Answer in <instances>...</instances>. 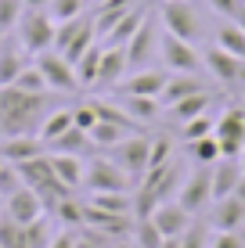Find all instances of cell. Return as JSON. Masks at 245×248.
Returning <instances> with one entry per match:
<instances>
[{"label": "cell", "mask_w": 245, "mask_h": 248, "mask_svg": "<svg viewBox=\"0 0 245 248\" xmlns=\"http://www.w3.org/2000/svg\"><path fill=\"white\" fill-rule=\"evenodd\" d=\"M177 202L195 216V212H206L213 205V176H209V166H198L191 176H184L180 191H177Z\"/></svg>", "instance_id": "8fae6325"}, {"label": "cell", "mask_w": 245, "mask_h": 248, "mask_svg": "<svg viewBox=\"0 0 245 248\" xmlns=\"http://www.w3.org/2000/svg\"><path fill=\"white\" fill-rule=\"evenodd\" d=\"M170 158H177L173 155V140L170 137H151V162H148V169L163 166V162H170Z\"/></svg>", "instance_id": "7bdbcfd3"}, {"label": "cell", "mask_w": 245, "mask_h": 248, "mask_svg": "<svg viewBox=\"0 0 245 248\" xmlns=\"http://www.w3.org/2000/svg\"><path fill=\"white\" fill-rule=\"evenodd\" d=\"M29 62L33 54L22 47V40L15 32H0V87H11Z\"/></svg>", "instance_id": "4fadbf2b"}, {"label": "cell", "mask_w": 245, "mask_h": 248, "mask_svg": "<svg viewBox=\"0 0 245 248\" xmlns=\"http://www.w3.org/2000/svg\"><path fill=\"white\" fill-rule=\"evenodd\" d=\"M0 212H4V194H0Z\"/></svg>", "instance_id": "db71d44e"}, {"label": "cell", "mask_w": 245, "mask_h": 248, "mask_svg": "<svg viewBox=\"0 0 245 248\" xmlns=\"http://www.w3.org/2000/svg\"><path fill=\"white\" fill-rule=\"evenodd\" d=\"M72 126H80V130H87V133L98 126V112H94V105H90V101H83V105L72 108Z\"/></svg>", "instance_id": "ee69618b"}, {"label": "cell", "mask_w": 245, "mask_h": 248, "mask_svg": "<svg viewBox=\"0 0 245 248\" xmlns=\"http://www.w3.org/2000/svg\"><path fill=\"white\" fill-rule=\"evenodd\" d=\"M22 11H25L22 0H0V32H15Z\"/></svg>", "instance_id": "ab89813d"}, {"label": "cell", "mask_w": 245, "mask_h": 248, "mask_svg": "<svg viewBox=\"0 0 245 248\" xmlns=\"http://www.w3.org/2000/svg\"><path fill=\"white\" fill-rule=\"evenodd\" d=\"M50 108L54 105H50L47 93H25L15 83L11 87H0V140L4 137L36 133Z\"/></svg>", "instance_id": "6da1fadb"}, {"label": "cell", "mask_w": 245, "mask_h": 248, "mask_svg": "<svg viewBox=\"0 0 245 248\" xmlns=\"http://www.w3.org/2000/svg\"><path fill=\"white\" fill-rule=\"evenodd\" d=\"M216 47H224L227 54H234V58L245 62V29L234 18H224L216 25Z\"/></svg>", "instance_id": "4316f807"}, {"label": "cell", "mask_w": 245, "mask_h": 248, "mask_svg": "<svg viewBox=\"0 0 245 248\" xmlns=\"http://www.w3.org/2000/svg\"><path fill=\"white\" fill-rule=\"evenodd\" d=\"M33 62H36V68L44 72L50 93H80L83 90L80 87V76H76V65L65 54H58V50H44V54H36Z\"/></svg>", "instance_id": "9c48e42d"}, {"label": "cell", "mask_w": 245, "mask_h": 248, "mask_svg": "<svg viewBox=\"0 0 245 248\" xmlns=\"http://www.w3.org/2000/svg\"><path fill=\"white\" fill-rule=\"evenodd\" d=\"M234 22H238V25H242V29H245V4L238 7V15H234Z\"/></svg>", "instance_id": "816d5d0a"}, {"label": "cell", "mask_w": 245, "mask_h": 248, "mask_svg": "<svg viewBox=\"0 0 245 248\" xmlns=\"http://www.w3.org/2000/svg\"><path fill=\"white\" fill-rule=\"evenodd\" d=\"M54 32H58V22L50 18L47 11H33V7H25L18 25H15V36L22 40V47L29 50L33 58L54 47Z\"/></svg>", "instance_id": "277c9868"}, {"label": "cell", "mask_w": 245, "mask_h": 248, "mask_svg": "<svg viewBox=\"0 0 245 248\" xmlns=\"http://www.w3.org/2000/svg\"><path fill=\"white\" fill-rule=\"evenodd\" d=\"M130 234H133V245H137V248H159V245L166 241V237L159 234V227L151 223V216H148V219H133V230H130Z\"/></svg>", "instance_id": "836d02e7"}, {"label": "cell", "mask_w": 245, "mask_h": 248, "mask_svg": "<svg viewBox=\"0 0 245 248\" xmlns=\"http://www.w3.org/2000/svg\"><path fill=\"white\" fill-rule=\"evenodd\" d=\"M101 47L105 44H90L87 50H83L80 58H76V76H80V87L87 90V87H94V79H98V62H101Z\"/></svg>", "instance_id": "1f68e13d"}, {"label": "cell", "mask_w": 245, "mask_h": 248, "mask_svg": "<svg viewBox=\"0 0 245 248\" xmlns=\"http://www.w3.org/2000/svg\"><path fill=\"white\" fill-rule=\"evenodd\" d=\"M47 144L40 140L36 133H25V137H4L0 140V158L11 162V166H18V162H29L36 155H44Z\"/></svg>", "instance_id": "ffe728a7"}, {"label": "cell", "mask_w": 245, "mask_h": 248, "mask_svg": "<svg viewBox=\"0 0 245 248\" xmlns=\"http://www.w3.org/2000/svg\"><path fill=\"white\" fill-rule=\"evenodd\" d=\"M206 4H209V11L220 15V18H234V15H238V7L245 4V0H206Z\"/></svg>", "instance_id": "bcb514c9"}, {"label": "cell", "mask_w": 245, "mask_h": 248, "mask_svg": "<svg viewBox=\"0 0 245 248\" xmlns=\"http://www.w3.org/2000/svg\"><path fill=\"white\" fill-rule=\"evenodd\" d=\"M242 90H245V87H242Z\"/></svg>", "instance_id": "9f6ffc18"}, {"label": "cell", "mask_w": 245, "mask_h": 248, "mask_svg": "<svg viewBox=\"0 0 245 248\" xmlns=\"http://www.w3.org/2000/svg\"><path fill=\"white\" fill-rule=\"evenodd\" d=\"M72 126V108H50V112L44 115V123H40V130H36V137L44 144H50V140H58V137H62L65 130H69Z\"/></svg>", "instance_id": "83f0119b"}, {"label": "cell", "mask_w": 245, "mask_h": 248, "mask_svg": "<svg viewBox=\"0 0 245 248\" xmlns=\"http://www.w3.org/2000/svg\"><path fill=\"white\" fill-rule=\"evenodd\" d=\"M83 187H87L90 194H98V191H133V187H137V180H133V176L126 173V169H123L115 158L94 155V158H87Z\"/></svg>", "instance_id": "3957f363"}, {"label": "cell", "mask_w": 245, "mask_h": 248, "mask_svg": "<svg viewBox=\"0 0 245 248\" xmlns=\"http://www.w3.org/2000/svg\"><path fill=\"white\" fill-rule=\"evenodd\" d=\"M202 62H206V72L213 76L220 87H245V62L234 54H227L224 47H209L206 54H202Z\"/></svg>", "instance_id": "7c38bea8"}, {"label": "cell", "mask_w": 245, "mask_h": 248, "mask_svg": "<svg viewBox=\"0 0 245 248\" xmlns=\"http://www.w3.org/2000/svg\"><path fill=\"white\" fill-rule=\"evenodd\" d=\"M133 130H126V126H119V123H108V119H98V126L90 130V144L94 148H101V151H108V148H115L119 140H126Z\"/></svg>", "instance_id": "f1b7e54d"}, {"label": "cell", "mask_w": 245, "mask_h": 248, "mask_svg": "<svg viewBox=\"0 0 245 248\" xmlns=\"http://www.w3.org/2000/svg\"><path fill=\"white\" fill-rule=\"evenodd\" d=\"M234 194H238V198L245 202V176H242V180H238V187H234Z\"/></svg>", "instance_id": "f907efd6"}, {"label": "cell", "mask_w": 245, "mask_h": 248, "mask_svg": "<svg viewBox=\"0 0 245 248\" xmlns=\"http://www.w3.org/2000/svg\"><path fill=\"white\" fill-rule=\"evenodd\" d=\"M209 248H245V230H216Z\"/></svg>", "instance_id": "f6af8a7d"}, {"label": "cell", "mask_w": 245, "mask_h": 248, "mask_svg": "<svg viewBox=\"0 0 245 248\" xmlns=\"http://www.w3.org/2000/svg\"><path fill=\"white\" fill-rule=\"evenodd\" d=\"M213 137L224 158H238L245 151V105H227L213 123Z\"/></svg>", "instance_id": "ba28073f"}, {"label": "cell", "mask_w": 245, "mask_h": 248, "mask_svg": "<svg viewBox=\"0 0 245 248\" xmlns=\"http://www.w3.org/2000/svg\"><path fill=\"white\" fill-rule=\"evenodd\" d=\"M166 79H170V68H137V72L123 76L119 83V93H137V97H159L166 87Z\"/></svg>", "instance_id": "2e32d148"}, {"label": "cell", "mask_w": 245, "mask_h": 248, "mask_svg": "<svg viewBox=\"0 0 245 248\" xmlns=\"http://www.w3.org/2000/svg\"><path fill=\"white\" fill-rule=\"evenodd\" d=\"M87 205L101 212H115V216H133V191H98L87 198Z\"/></svg>", "instance_id": "d4e9b609"}, {"label": "cell", "mask_w": 245, "mask_h": 248, "mask_svg": "<svg viewBox=\"0 0 245 248\" xmlns=\"http://www.w3.org/2000/svg\"><path fill=\"white\" fill-rule=\"evenodd\" d=\"M94 15H80V18H69V22H58V32H54V47L58 54H65L69 62H76V58L83 54L90 44H94Z\"/></svg>", "instance_id": "8992f818"}, {"label": "cell", "mask_w": 245, "mask_h": 248, "mask_svg": "<svg viewBox=\"0 0 245 248\" xmlns=\"http://www.w3.org/2000/svg\"><path fill=\"white\" fill-rule=\"evenodd\" d=\"M206 223L213 230H245V202L238 198V194L216 198L206 209Z\"/></svg>", "instance_id": "9a60e30c"}, {"label": "cell", "mask_w": 245, "mask_h": 248, "mask_svg": "<svg viewBox=\"0 0 245 248\" xmlns=\"http://www.w3.org/2000/svg\"><path fill=\"white\" fill-rule=\"evenodd\" d=\"M0 248H25V230L7 216H0Z\"/></svg>", "instance_id": "f35d334b"}, {"label": "cell", "mask_w": 245, "mask_h": 248, "mask_svg": "<svg viewBox=\"0 0 245 248\" xmlns=\"http://www.w3.org/2000/svg\"><path fill=\"white\" fill-rule=\"evenodd\" d=\"M87 148H94V144H90V133L80 130V126H69L58 140L47 144V151H65V155H83Z\"/></svg>", "instance_id": "f546056e"}, {"label": "cell", "mask_w": 245, "mask_h": 248, "mask_svg": "<svg viewBox=\"0 0 245 248\" xmlns=\"http://www.w3.org/2000/svg\"><path fill=\"white\" fill-rule=\"evenodd\" d=\"M191 212L184 209L177 198H170V202H163V205H155V212H151V223L159 227V234L163 237H180L184 230L191 227Z\"/></svg>", "instance_id": "e0dca14e"}, {"label": "cell", "mask_w": 245, "mask_h": 248, "mask_svg": "<svg viewBox=\"0 0 245 248\" xmlns=\"http://www.w3.org/2000/svg\"><path fill=\"white\" fill-rule=\"evenodd\" d=\"M0 216H7L18 227H25V223H36L40 216H47V209H44V202H40V194L33 191V187H18V191L4 202V212H0Z\"/></svg>", "instance_id": "5bb4252c"}, {"label": "cell", "mask_w": 245, "mask_h": 248, "mask_svg": "<svg viewBox=\"0 0 245 248\" xmlns=\"http://www.w3.org/2000/svg\"><path fill=\"white\" fill-rule=\"evenodd\" d=\"M105 155L119 162L133 180H141V176L148 173V162H151V137L148 133H130L126 140L115 144V148H108Z\"/></svg>", "instance_id": "30bf717a"}, {"label": "cell", "mask_w": 245, "mask_h": 248, "mask_svg": "<svg viewBox=\"0 0 245 248\" xmlns=\"http://www.w3.org/2000/svg\"><path fill=\"white\" fill-rule=\"evenodd\" d=\"M18 187H25V184H22V176H18V166L4 162V166H0V194H4V202L11 198Z\"/></svg>", "instance_id": "b9f144b4"}, {"label": "cell", "mask_w": 245, "mask_h": 248, "mask_svg": "<svg viewBox=\"0 0 245 248\" xmlns=\"http://www.w3.org/2000/svg\"><path fill=\"white\" fill-rule=\"evenodd\" d=\"M145 15H148L145 7H130V11H126L123 18H119V22L112 25V29L105 32V44H108V47H126V40H130L133 32H137V25L145 22Z\"/></svg>", "instance_id": "484cf974"}, {"label": "cell", "mask_w": 245, "mask_h": 248, "mask_svg": "<svg viewBox=\"0 0 245 248\" xmlns=\"http://www.w3.org/2000/svg\"><path fill=\"white\" fill-rule=\"evenodd\" d=\"M213 101H216V93L202 90V93H191V97H184V101H177V105L163 108V112L170 115L177 126H180V123H188V119H198V115H206L209 108H213Z\"/></svg>", "instance_id": "603a6c76"}, {"label": "cell", "mask_w": 245, "mask_h": 248, "mask_svg": "<svg viewBox=\"0 0 245 248\" xmlns=\"http://www.w3.org/2000/svg\"><path fill=\"white\" fill-rule=\"evenodd\" d=\"M213 123H216L213 112H206V115H198V119H188V123H180V140L188 144V140H198V137H209V133H213Z\"/></svg>", "instance_id": "8d00e7d4"}, {"label": "cell", "mask_w": 245, "mask_h": 248, "mask_svg": "<svg viewBox=\"0 0 245 248\" xmlns=\"http://www.w3.org/2000/svg\"><path fill=\"white\" fill-rule=\"evenodd\" d=\"M115 105L123 108L126 115L133 119L137 126H148L155 123L159 115H163V105H159V97H137V93H115Z\"/></svg>", "instance_id": "7402d4cb"}, {"label": "cell", "mask_w": 245, "mask_h": 248, "mask_svg": "<svg viewBox=\"0 0 245 248\" xmlns=\"http://www.w3.org/2000/svg\"><path fill=\"white\" fill-rule=\"evenodd\" d=\"M54 216L62 219V223L69 227V230H80V227H83V205H80V202H72V198H65V202L54 209Z\"/></svg>", "instance_id": "60d3db41"}, {"label": "cell", "mask_w": 245, "mask_h": 248, "mask_svg": "<svg viewBox=\"0 0 245 248\" xmlns=\"http://www.w3.org/2000/svg\"><path fill=\"white\" fill-rule=\"evenodd\" d=\"M159 62L170 72H195V76L206 72V62H202L198 47L173 36V32H166V29H163V40H159Z\"/></svg>", "instance_id": "52a82bcc"}, {"label": "cell", "mask_w": 245, "mask_h": 248, "mask_svg": "<svg viewBox=\"0 0 245 248\" xmlns=\"http://www.w3.org/2000/svg\"><path fill=\"white\" fill-rule=\"evenodd\" d=\"M22 4H25V7H33V11H47L50 0H22Z\"/></svg>", "instance_id": "c3c4849f"}, {"label": "cell", "mask_w": 245, "mask_h": 248, "mask_svg": "<svg viewBox=\"0 0 245 248\" xmlns=\"http://www.w3.org/2000/svg\"><path fill=\"white\" fill-rule=\"evenodd\" d=\"M22 230H25V248H47L50 237H54V230H50L47 216H40L36 223H25Z\"/></svg>", "instance_id": "74e56055"}, {"label": "cell", "mask_w": 245, "mask_h": 248, "mask_svg": "<svg viewBox=\"0 0 245 248\" xmlns=\"http://www.w3.org/2000/svg\"><path fill=\"white\" fill-rule=\"evenodd\" d=\"M188 148V158L195 162V166H216L224 155H220V144H216V137H198V140H188L184 144Z\"/></svg>", "instance_id": "4dcf8cb0"}, {"label": "cell", "mask_w": 245, "mask_h": 248, "mask_svg": "<svg viewBox=\"0 0 245 248\" xmlns=\"http://www.w3.org/2000/svg\"><path fill=\"white\" fill-rule=\"evenodd\" d=\"M159 248H180V237H166V241L159 245Z\"/></svg>", "instance_id": "681fc988"}, {"label": "cell", "mask_w": 245, "mask_h": 248, "mask_svg": "<svg viewBox=\"0 0 245 248\" xmlns=\"http://www.w3.org/2000/svg\"><path fill=\"white\" fill-rule=\"evenodd\" d=\"M0 166H4V158H0Z\"/></svg>", "instance_id": "11a10c76"}, {"label": "cell", "mask_w": 245, "mask_h": 248, "mask_svg": "<svg viewBox=\"0 0 245 248\" xmlns=\"http://www.w3.org/2000/svg\"><path fill=\"white\" fill-rule=\"evenodd\" d=\"M15 87L25 90V93H50V87H47V79H44V72L36 68V62H29V65H25L22 72H18Z\"/></svg>", "instance_id": "e575fe53"}, {"label": "cell", "mask_w": 245, "mask_h": 248, "mask_svg": "<svg viewBox=\"0 0 245 248\" xmlns=\"http://www.w3.org/2000/svg\"><path fill=\"white\" fill-rule=\"evenodd\" d=\"M126 72H130V65H126V50L105 44V47H101V62H98V79H94V87H119Z\"/></svg>", "instance_id": "d6986e66"}, {"label": "cell", "mask_w": 245, "mask_h": 248, "mask_svg": "<svg viewBox=\"0 0 245 248\" xmlns=\"http://www.w3.org/2000/svg\"><path fill=\"white\" fill-rule=\"evenodd\" d=\"M209 227L206 219H191V227L180 234V248H209L213 245V237H209Z\"/></svg>", "instance_id": "d590c367"}, {"label": "cell", "mask_w": 245, "mask_h": 248, "mask_svg": "<svg viewBox=\"0 0 245 248\" xmlns=\"http://www.w3.org/2000/svg\"><path fill=\"white\" fill-rule=\"evenodd\" d=\"M159 22H163L166 32L188 40V44H198L206 36V11H202L195 0H163Z\"/></svg>", "instance_id": "7a4b0ae2"}, {"label": "cell", "mask_w": 245, "mask_h": 248, "mask_svg": "<svg viewBox=\"0 0 245 248\" xmlns=\"http://www.w3.org/2000/svg\"><path fill=\"white\" fill-rule=\"evenodd\" d=\"M47 248H76V230H54V237H50V245Z\"/></svg>", "instance_id": "7dc6e473"}, {"label": "cell", "mask_w": 245, "mask_h": 248, "mask_svg": "<svg viewBox=\"0 0 245 248\" xmlns=\"http://www.w3.org/2000/svg\"><path fill=\"white\" fill-rule=\"evenodd\" d=\"M50 158V169H54V176L62 180L69 191L76 187H83V173H87V158L83 155H65V151H47Z\"/></svg>", "instance_id": "44dd1931"}, {"label": "cell", "mask_w": 245, "mask_h": 248, "mask_svg": "<svg viewBox=\"0 0 245 248\" xmlns=\"http://www.w3.org/2000/svg\"><path fill=\"white\" fill-rule=\"evenodd\" d=\"M202 90H209V83L202 79V76H195V72H170L163 93H159V105L170 108V105H177V101L191 97V93H202Z\"/></svg>", "instance_id": "ac0fdd59"}, {"label": "cell", "mask_w": 245, "mask_h": 248, "mask_svg": "<svg viewBox=\"0 0 245 248\" xmlns=\"http://www.w3.org/2000/svg\"><path fill=\"white\" fill-rule=\"evenodd\" d=\"M90 11V0H50L47 4V15L54 22H69V18H80V15Z\"/></svg>", "instance_id": "d6a6232c"}, {"label": "cell", "mask_w": 245, "mask_h": 248, "mask_svg": "<svg viewBox=\"0 0 245 248\" xmlns=\"http://www.w3.org/2000/svg\"><path fill=\"white\" fill-rule=\"evenodd\" d=\"M209 176H213V202L227 198V194H234V187L242 180V166L238 158H220L216 166H209Z\"/></svg>", "instance_id": "cb8c5ba5"}, {"label": "cell", "mask_w": 245, "mask_h": 248, "mask_svg": "<svg viewBox=\"0 0 245 248\" xmlns=\"http://www.w3.org/2000/svg\"><path fill=\"white\" fill-rule=\"evenodd\" d=\"M159 40H163V22L145 15V22L137 25L130 40H126V65L137 72V68H151V62L159 58Z\"/></svg>", "instance_id": "5b68a950"}, {"label": "cell", "mask_w": 245, "mask_h": 248, "mask_svg": "<svg viewBox=\"0 0 245 248\" xmlns=\"http://www.w3.org/2000/svg\"><path fill=\"white\" fill-rule=\"evenodd\" d=\"M238 166H242V176H245V151H242V155H238Z\"/></svg>", "instance_id": "f5cc1de1"}]
</instances>
